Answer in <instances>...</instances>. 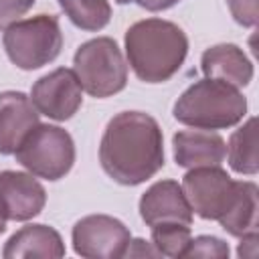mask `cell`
Masks as SVG:
<instances>
[{
  "label": "cell",
  "mask_w": 259,
  "mask_h": 259,
  "mask_svg": "<svg viewBox=\"0 0 259 259\" xmlns=\"http://www.w3.org/2000/svg\"><path fill=\"white\" fill-rule=\"evenodd\" d=\"M103 172L123 186H138L164 166V138L158 121L144 111L113 115L99 144Z\"/></svg>",
  "instance_id": "6da1fadb"
},
{
  "label": "cell",
  "mask_w": 259,
  "mask_h": 259,
  "mask_svg": "<svg viewBox=\"0 0 259 259\" xmlns=\"http://www.w3.org/2000/svg\"><path fill=\"white\" fill-rule=\"evenodd\" d=\"M125 55L140 81L164 83L180 71L188 55V36L164 18L138 20L125 30Z\"/></svg>",
  "instance_id": "7a4b0ae2"
},
{
  "label": "cell",
  "mask_w": 259,
  "mask_h": 259,
  "mask_svg": "<svg viewBox=\"0 0 259 259\" xmlns=\"http://www.w3.org/2000/svg\"><path fill=\"white\" fill-rule=\"evenodd\" d=\"M172 113L180 123L196 130H227L245 117L247 99L237 87L204 77L176 99Z\"/></svg>",
  "instance_id": "3957f363"
},
{
  "label": "cell",
  "mask_w": 259,
  "mask_h": 259,
  "mask_svg": "<svg viewBox=\"0 0 259 259\" xmlns=\"http://www.w3.org/2000/svg\"><path fill=\"white\" fill-rule=\"evenodd\" d=\"M8 59L22 71L53 63L63 49V32L55 14H36L10 24L2 36Z\"/></svg>",
  "instance_id": "277c9868"
},
{
  "label": "cell",
  "mask_w": 259,
  "mask_h": 259,
  "mask_svg": "<svg viewBox=\"0 0 259 259\" xmlns=\"http://www.w3.org/2000/svg\"><path fill=\"white\" fill-rule=\"evenodd\" d=\"M73 71L81 89L97 99L111 97L127 85V63L117 42L109 36L83 42L75 51Z\"/></svg>",
  "instance_id": "5b68a950"
},
{
  "label": "cell",
  "mask_w": 259,
  "mask_h": 259,
  "mask_svg": "<svg viewBox=\"0 0 259 259\" xmlns=\"http://www.w3.org/2000/svg\"><path fill=\"white\" fill-rule=\"evenodd\" d=\"M16 162L45 180H61L75 164V144L67 130L38 123L14 152Z\"/></svg>",
  "instance_id": "8992f818"
},
{
  "label": "cell",
  "mask_w": 259,
  "mask_h": 259,
  "mask_svg": "<svg viewBox=\"0 0 259 259\" xmlns=\"http://www.w3.org/2000/svg\"><path fill=\"white\" fill-rule=\"evenodd\" d=\"M241 180H233L221 166L190 168L182 178V190L192 212L204 221H221L239 194Z\"/></svg>",
  "instance_id": "52a82bcc"
},
{
  "label": "cell",
  "mask_w": 259,
  "mask_h": 259,
  "mask_svg": "<svg viewBox=\"0 0 259 259\" xmlns=\"http://www.w3.org/2000/svg\"><path fill=\"white\" fill-rule=\"evenodd\" d=\"M73 249L77 255L87 259H119L132 241L130 229L115 217L89 214L75 223Z\"/></svg>",
  "instance_id": "ba28073f"
},
{
  "label": "cell",
  "mask_w": 259,
  "mask_h": 259,
  "mask_svg": "<svg viewBox=\"0 0 259 259\" xmlns=\"http://www.w3.org/2000/svg\"><path fill=\"white\" fill-rule=\"evenodd\" d=\"M30 101L38 113L47 115L55 121L71 119L81 103H83V89L75 71L67 67H59L47 75H42L30 91Z\"/></svg>",
  "instance_id": "9c48e42d"
},
{
  "label": "cell",
  "mask_w": 259,
  "mask_h": 259,
  "mask_svg": "<svg viewBox=\"0 0 259 259\" xmlns=\"http://www.w3.org/2000/svg\"><path fill=\"white\" fill-rule=\"evenodd\" d=\"M140 217L148 227L164 223L192 225L190 202L176 180H160L152 184L140 198Z\"/></svg>",
  "instance_id": "30bf717a"
},
{
  "label": "cell",
  "mask_w": 259,
  "mask_h": 259,
  "mask_svg": "<svg viewBox=\"0 0 259 259\" xmlns=\"http://www.w3.org/2000/svg\"><path fill=\"white\" fill-rule=\"evenodd\" d=\"M0 202L10 221H30L45 208L47 192L34 174L18 170L0 172Z\"/></svg>",
  "instance_id": "8fae6325"
},
{
  "label": "cell",
  "mask_w": 259,
  "mask_h": 259,
  "mask_svg": "<svg viewBox=\"0 0 259 259\" xmlns=\"http://www.w3.org/2000/svg\"><path fill=\"white\" fill-rule=\"evenodd\" d=\"M38 111L22 91L0 93V154L10 156L40 123Z\"/></svg>",
  "instance_id": "7c38bea8"
},
{
  "label": "cell",
  "mask_w": 259,
  "mask_h": 259,
  "mask_svg": "<svg viewBox=\"0 0 259 259\" xmlns=\"http://www.w3.org/2000/svg\"><path fill=\"white\" fill-rule=\"evenodd\" d=\"M174 160L180 168L221 166L227 156L225 140L212 130H180L172 138Z\"/></svg>",
  "instance_id": "4fadbf2b"
},
{
  "label": "cell",
  "mask_w": 259,
  "mask_h": 259,
  "mask_svg": "<svg viewBox=\"0 0 259 259\" xmlns=\"http://www.w3.org/2000/svg\"><path fill=\"white\" fill-rule=\"evenodd\" d=\"M200 69L206 79H217L237 89L249 85L253 79V63L233 42L208 47L200 57Z\"/></svg>",
  "instance_id": "5bb4252c"
},
{
  "label": "cell",
  "mask_w": 259,
  "mask_h": 259,
  "mask_svg": "<svg viewBox=\"0 0 259 259\" xmlns=\"http://www.w3.org/2000/svg\"><path fill=\"white\" fill-rule=\"evenodd\" d=\"M65 255V243L61 235L49 225H26L16 231L4 245V259L18 257H49L59 259Z\"/></svg>",
  "instance_id": "9a60e30c"
},
{
  "label": "cell",
  "mask_w": 259,
  "mask_h": 259,
  "mask_svg": "<svg viewBox=\"0 0 259 259\" xmlns=\"http://www.w3.org/2000/svg\"><path fill=\"white\" fill-rule=\"evenodd\" d=\"M257 194L259 188L251 180H241L237 200L233 202L231 210L219 221L221 227L231 235V237H245L249 233H257Z\"/></svg>",
  "instance_id": "2e32d148"
},
{
  "label": "cell",
  "mask_w": 259,
  "mask_h": 259,
  "mask_svg": "<svg viewBox=\"0 0 259 259\" xmlns=\"http://www.w3.org/2000/svg\"><path fill=\"white\" fill-rule=\"evenodd\" d=\"M255 125H257V119L249 117L229 138V144H227L229 166L237 174L253 176L259 170V162H257V130H255Z\"/></svg>",
  "instance_id": "e0dca14e"
},
{
  "label": "cell",
  "mask_w": 259,
  "mask_h": 259,
  "mask_svg": "<svg viewBox=\"0 0 259 259\" xmlns=\"http://www.w3.org/2000/svg\"><path fill=\"white\" fill-rule=\"evenodd\" d=\"M59 6L77 28L87 32L101 30L111 18L107 0H59Z\"/></svg>",
  "instance_id": "ac0fdd59"
},
{
  "label": "cell",
  "mask_w": 259,
  "mask_h": 259,
  "mask_svg": "<svg viewBox=\"0 0 259 259\" xmlns=\"http://www.w3.org/2000/svg\"><path fill=\"white\" fill-rule=\"evenodd\" d=\"M152 229V245L160 255L166 257H182L192 235L188 225L180 223H164V225H154Z\"/></svg>",
  "instance_id": "d6986e66"
},
{
  "label": "cell",
  "mask_w": 259,
  "mask_h": 259,
  "mask_svg": "<svg viewBox=\"0 0 259 259\" xmlns=\"http://www.w3.org/2000/svg\"><path fill=\"white\" fill-rule=\"evenodd\" d=\"M229 245L212 235H200L190 239L186 251L182 257H214V259H225L229 257Z\"/></svg>",
  "instance_id": "ffe728a7"
},
{
  "label": "cell",
  "mask_w": 259,
  "mask_h": 259,
  "mask_svg": "<svg viewBox=\"0 0 259 259\" xmlns=\"http://www.w3.org/2000/svg\"><path fill=\"white\" fill-rule=\"evenodd\" d=\"M36 0H0V30H6L10 24L20 20Z\"/></svg>",
  "instance_id": "44dd1931"
},
{
  "label": "cell",
  "mask_w": 259,
  "mask_h": 259,
  "mask_svg": "<svg viewBox=\"0 0 259 259\" xmlns=\"http://www.w3.org/2000/svg\"><path fill=\"white\" fill-rule=\"evenodd\" d=\"M231 16L243 26L257 24V0H225Z\"/></svg>",
  "instance_id": "7402d4cb"
},
{
  "label": "cell",
  "mask_w": 259,
  "mask_h": 259,
  "mask_svg": "<svg viewBox=\"0 0 259 259\" xmlns=\"http://www.w3.org/2000/svg\"><path fill=\"white\" fill-rule=\"evenodd\" d=\"M127 255H130V257H144V255L158 257L160 253L156 251V247H154L152 243H148V241H144V239H134V241H130V245H127L123 257H127Z\"/></svg>",
  "instance_id": "603a6c76"
},
{
  "label": "cell",
  "mask_w": 259,
  "mask_h": 259,
  "mask_svg": "<svg viewBox=\"0 0 259 259\" xmlns=\"http://www.w3.org/2000/svg\"><path fill=\"white\" fill-rule=\"evenodd\" d=\"M257 241H259V235L257 233H249V235L241 237L239 257H255L257 255Z\"/></svg>",
  "instance_id": "cb8c5ba5"
},
{
  "label": "cell",
  "mask_w": 259,
  "mask_h": 259,
  "mask_svg": "<svg viewBox=\"0 0 259 259\" xmlns=\"http://www.w3.org/2000/svg\"><path fill=\"white\" fill-rule=\"evenodd\" d=\"M142 8L150 10V12H160V10H168L174 4H178L180 0H136Z\"/></svg>",
  "instance_id": "d4e9b609"
},
{
  "label": "cell",
  "mask_w": 259,
  "mask_h": 259,
  "mask_svg": "<svg viewBox=\"0 0 259 259\" xmlns=\"http://www.w3.org/2000/svg\"><path fill=\"white\" fill-rule=\"evenodd\" d=\"M6 221H8V217H6L4 206H2V202H0V235L6 231Z\"/></svg>",
  "instance_id": "484cf974"
},
{
  "label": "cell",
  "mask_w": 259,
  "mask_h": 259,
  "mask_svg": "<svg viewBox=\"0 0 259 259\" xmlns=\"http://www.w3.org/2000/svg\"><path fill=\"white\" fill-rule=\"evenodd\" d=\"M117 4H130V2H136V0H115Z\"/></svg>",
  "instance_id": "4316f807"
}]
</instances>
